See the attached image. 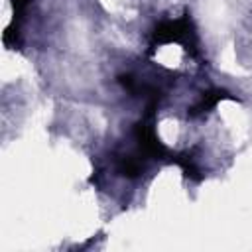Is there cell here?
Wrapping results in <instances>:
<instances>
[{
	"label": "cell",
	"instance_id": "obj_1",
	"mask_svg": "<svg viewBox=\"0 0 252 252\" xmlns=\"http://www.w3.org/2000/svg\"><path fill=\"white\" fill-rule=\"evenodd\" d=\"M154 43H169V41H181L187 45V49H195V30L189 16H181L177 20H165L158 24L152 32Z\"/></svg>",
	"mask_w": 252,
	"mask_h": 252
},
{
	"label": "cell",
	"instance_id": "obj_2",
	"mask_svg": "<svg viewBox=\"0 0 252 252\" xmlns=\"http://www.w3.org/2000/svg\"><path fill=\"white\" fill-rule=\"evenodd\" d=\"M134 138L138 142V150H140V156L144 158H150V159H159V158H165L167 156V148L158 140L154 128L146 122H138L134 126Z\"/></svg>",
	"mask_w": 252,
	"mask_h": 252
},
{
	"label": "cell",
	"instance_id": "obj_3",
	"mask_svg": "<svg viewBox=\"0 0 252 252\" xmlns=\"http://www.w3.org/2000/svg\"><path fill=\"white\" fill-rule=\"evenodd\" d=\"M222 98H234L232 94H228L224 89H211V91H207V93H203V96L199 98V102H195L191 108H189V116L191 118H197V116H201V114H205V112H209L213 106H217V102H220Z\"/></svg>",
	"mask_w": 252,
	"mask_h": 252
},
{
	"label": "cell",
	"instance_id": "obj_4",
	"mask_svg": "<svg viewBox=\"0 0 252 252\" xmlns=\"http://www.w3.org/2000/svg\"><path fill=\"white\" fill-rule=\"evenodd\" d=\"M116 171L120 173V175H124V177H128V179H134V177H138L142 171H144V161H142V158H138V156H120L118 159H116Z\"/></svg>",
	"mask_w": 252,
	"mask_h": 252
},
{
	"label": "cell",
	"instance_id": "obj_5",
	"mask_svg": "<svg viewBox=\"0 0 252 252\" xmlns=\"http://www.w3.org/2000/svg\"><path fill=\"white\" fill-rule=\"evenodd\" d=\"M28 4H30V0H14V6H16V10H18V12H22Z\"/></svg>",
	"mask_w": 252,
	"mask_h": 252
}]
</instances>
